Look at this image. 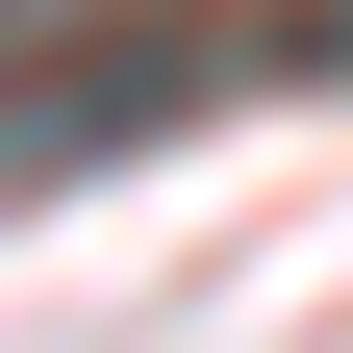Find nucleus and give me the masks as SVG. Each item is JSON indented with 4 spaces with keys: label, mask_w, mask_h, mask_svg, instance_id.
Wrapping results in <instances>:
<instances>
[{
    "label": "nucleus",
    "mask_w": 353,
    "mask_h": 353,
    "mask_svg": "<svg viewBox=\"0 0 353 353\" xmlns=\"http://www.w3.org/2000/svg\"><path fill=\"white\" fill-rule=\"evenodd\" d=\"M176 101H228V26H101L76 76H0V176H101V152H152Z\"/></svg>",
    "instance_id": "1"
}]
</instances>
